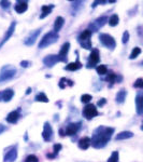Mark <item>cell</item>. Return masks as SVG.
Wrapping results in <instances>:
<instances>
[{"instance_id":"6da1fadb","label":"cell","mask_w":143,"mask_h":162,"mask_svg":"<svg viewBox=\"0 0 143 162\" xmlns=\"http://www.w3.org/2000/svg\"><path fill=\"white\" fill-rule=\"evenodd\" d=\"M114 132L113 128H105V126H99L96 129L93 135V139H90V145L95 148H102L107 145L110 141L112 134Z\"/></svg>"},{"instance_id":"7a4b0ae2","label":"cell","mask_w":143,"mask_h":162,"mask_svg":"<svg viewBox=\"0 0 143 162\" xmlns=\"http://www.w3.org/2000/svg\"><path fill=\"white\" fill-rule=\"evenodd\" d=\"M58 38H59V36H58L57 32H47V34H45L44 36H43V38L41 39V41L39 42V48H40V49H44V48L55 43L56 41L58 40Z\"/></svg>"},{"instance_id":"3957f363","label":"cell","mask_w":143,"mask_h":162,"mask_svg":"<svg viewBox=\"0 0 143 162\" xmlns=\"http://www.w3.org/2000/svg\"><path fill=\"white\" fill-rule=\"evenodd\" d=\"M16 74V68L13 66H6L1 69L0 71V82L3 81H8L12 79Z\"/></svg>"},{"instance_id":"277c9868","label":"cell","mask_w":143,"mask_h":162,"mask_svg":"<svg viewBox=\"0 0 143 162\" xmlns=\"http://www.w3.org/2000/svg\"><path fill=\"white\" fill-rule=\"evenodd\" d=\"M99 40L100 42L105 45V48L110 50H114V48L116 47V42L114 40V38L109 34H100L99 36Z\"/></svg>"},{"instance_id":"5b68a950","label":"cell","mask_w":143,"mask_h":162,"mask_svg":"<svg viewBox=\"0 0 143 162\" xmlns=\"http://www.w3.org/2000/svg\"><path fill=\"white\" fill-rule=\"evenodd\" d=\"M83 115H84V117H85L86 119L90 120V119H93L94 117H96V116H98V110H97V108H96L95 105L87 104L83 109Z\"/></svg>"},{"instance_id":"8992f818","label":"cell","mask_w":143,"mask_h":162,"mask_svg":"<svg viewBox=\"0 0 143 162\" xmlns=\"http://www.w3.org/2000/svg\"><path fill=\"white\" fill-rule=\"evenodd\" d=\"M100 61V54H99V50L98 49H94L92 51L89 55V58H88V63H87V67L90 68V67H95V65H97Z\"/></svg>"},{"instance_id":"52a82bcc","label":"cell","mask_w":143,"mask_h":162,"mask_svg":"<svg viewBox=\"0 0 143 162\" xmlns=\"http://www.w3.org/2000/svg\"><path fill=\"white\" fill-rule=\"evenodd\" d=\"M42 137L45 142H50L53 137V129H52L51 124L49 122H45L44 123V128H43V132H42Z\"/></svg>"},{"instance_id":"ba28073f","label":"cell","mask_w":143,"mask_h":162,"mask_svg":"<svg viewBox=\"0 0 143 162\" xmlns=\"http://www.w3.org/2000/svg\"><path fill=\"white\" fill-rule=\"evenodd\" d=\"M17 158V149L16 146L15 147H11V149L9 151H6V154L4 155L3 162H14Z\"/></svg>"},{"instance_id":"9c48e42d","label":"cell","mask_w":143,"mask_h":162,"mask_svg":"<svg viewBox=\"0 0 143 162\" xmlns=\"http://www.w3.org/2000/svg\"><path fill=\"white\" fill-rule=\"evenodd\" d=\"M69 48H70V43L66 42L62 45V49H60L59 53H58V58H59L60 62H67V55H68V52H69Z\"/></svg>"},{"instance_id":"30bf717a","label":"cell","mask_w":143,"mask_h":162,"mask_svg":"<svg viewBox=\"0 0 143 162\" xmlns=\"http://www.w3.org/2000/svg\"><path fill=\"white\" fill-rule=\"evenodd\" d=\"M15 26H16V22H12V23H11V25H10V27H9V29L6 30V35H4L2 41L0 42V48H1L2 45H3L4 43H6V41H8L9 39L11 38V37H12L13 32H14V30H15Z\"/></svg>"},{"instance_id":"8fae6325","label":"cell","mask_w":143,"mask_h":162,"mask_svg":"<svg viewBox=\"0 0 143 162\" xmlns=\"http://www.w3.org/2000/svg\"><path fill=\"white\" fill-rule=\"evenodd\" d=\"M40 32H41V28L40 29H37L36 32H31V34L24 40V43H25L26 45H32L34 42H36L37 38H38V36L40 35Z\"/></svg>"},{"instance_id":"7c38bea8","label":"cell","mask_w":143,"mask_h":162,"mask_svg":"<svg viewBox=\"0 0 143 162\" xmlns=\"http://www.w3.org/2000/svg\"><path fill=\"white\" fill-rule=\"evenodd\" d=\"M80 129V123H70L67 126L66 130H65V135H69V136H71V135H74L77 134V132L79 131Z\"/></svg>"},{"instance_id":"4fadbf2b","label":"cell","mask_w":143,"mask_h":162,"mask_svg":"<svg viewBox=\"0 0 143 162\" xmlns=\"http://www.w3.org/2000/svg\"><path fill=\"white\" fill-rule=\"evenodd\" d=\"M57 62H60L57 55H47L45 56L44 60H43V63H44L47 67H53Z\"/></svg>"},{"instance_id":"5bb4252c","label":"cell","mask_w":143,"mask_h":162,"mask_svg":"<svg viewBox=\"0 0 143 162\" xmlns=\"http://www.w3.org/2000/svg\"><path fill=\"white\" fill-rule=\"evenodd\" d=\"M18 119H19V109L18 110L11 111L8 115V117L6 118V122H9V123H16Z\"/></svg>"},{"instance_id":"9a60e30c","label":"cell","mask_w":143,"mask_h":162,"mask_svg":"<svg viewBox=\"0 0 143 162\" xmlns=\"http://www.w3.org/2000/svg\"><path fill=\"white\" fill-rule=\"evenodd\" d=\"M82 68V63L80 62L79 58H77V61L73 63H69L68 65H67L66 67H65V69H67V70H70V71H75L77 70V69Z\"/></svg>"},{"instance_id":"2e32d148","label":"cell","mask_w":143,"mask_h":162,"mask_svg":"<svg viewBox=\"0 0 143 162\" xmlns=\"http://www.w3.org/2000/svg\"><path fill=\"white\" fill-rule=\"evenodd\" d=\"M64 24H65L64 17L57 16V17H56V19H55V23H54V30H53V32H57V34H58V32H59V30L62 28Z\"/></svg>"},{"instance_id":"e0dca14e","label":"cell","mask_w":143,"mask_h":162,"mask_svg":"<svg viewBox=\"0 0 143 162\" xmlns=\"http://www.w3.org/2000/svg\"><path fill=\"white\" fill-rule=\"evenodd\" d=\"M15 11H16L17 13H19V14H22V13L26 12V10L28 9V4H27V1H18L17 2V4L15 6Z\"/></svg>"},{"instance_id":"ac0fdd59","label":"cell","mask_w":143,"mask_h":162,"mask_svg":"<svg viewBox=\"0 0 143 162\" xmlns=\"http://www.w3.org/2000/svg\"><path fill=\"white\" fill-rule=\"evenodd\" d=\"M133 136V133L130 132V131H123V132L118 133L116 135L115 139L116 141H122V139H131Z\"/></svg>"},{"instance_id":"d6986e66","label":"cell","mask_w":143,"mask_h":162,"mask_svg":"<svg viewBox=\"0 0 143 162\" xmlns=\"http://www.w3.org/2000/svg\"><path fill=\"white\" fill-rule=\"evenodd\" d=\"M90 36H92V32L89 29L84 30L83 32H81V35L79 36V41L80 43L82 42H86V41H90Z\"/></svg>"},{"instance_id":"ffe728a7","label":"cell","mask_w":143,"mask_h":162,"mask_svg":"<svg viewBox=\"0 0 143 162\" xmlns=\"http://www.w3.org/2000/svg\"><path fill=\"white\" fill-rule=\"evenodd\" d=\"M13 95H14V91L12 89L4 90V91H2V100L3 102H10Z\"/></svg>"},{"instance_id":"44dd1931","label":"cell","mask_w":143,"mask_h":162,"mask_svg":"<svg viewBox=\"0 0 143 162\" xmlns=\"http://www.w3.org/2000/svg\"><path fill=\"white\" fill-rule=\"evenodd\" d=\"M126 95H127V92L126 90L122 89L121 91L117 92V94H116V103L117 104H123V103L125 102V100H126Z\"/></svg>"},{"instance_id":"7402d4cb","label":"cell","mask_w":143,"mask_h":162,"mask_svg":"<svg viewBox=\"0 0 143 162\" xmlns=\"http://www.w3.org/2000/svg\"><path fill=\"white\" fill-rule=\"evenodd\" d=\"M143 98L142 94H138L136 97V104H137V113L138 115H142L143 113Z\"/></svg>"},{"instance_id":"603a6c76","label":"cell","mask_w":143,"mask_h":162,"mask_svg":"<svg viewBox=\"0 0 143 162\" xmlns=\"http://www.w3.org/2000/svg\"><path fill=\"white\" fill-rule=\"evenodd\" d=\"M89 146H90V139L89 137H83V139H81L79 141V147L81 148V149L85 150V149H87Z\"/></svg>"},{"instance_id":"cb8c5ba5","label":"cell","mask_w":143,"mask_h":162,"mask_svg":"<svg viewBox=\"0 0 143 162\" xmlns=\"http://www.w3.org/2000/svg\"><path fill=\"white\" fill-rule=\"evenodd\" d=\"M54 8V6H42L41 10H42V13L40 14V19H44L47 15H50L52 13V9Z\"/></svg>"},{"instance_id":"d4e9b609","label":"cell","mask_w":143,"mask_h":162,"mask_svg":"<svg viewBox=\"0 0 143 162\" xmlns=\"http://www.w3.org/2000/svg\"><path fill=\"white\" fill-rule=\"evenodd\" d=\"M107 21H108L107 16H102V17H100V19H97L96 21H95V23L93 24V26H96V27H95V30H96L97 28H99V27H102Z\"/></svg>"},{"instance_id":"484cf974","label":"cell","mask_w":143,"mask_h":162,"mask_svg":"<svg viewBox=\"0 0 143 162\" xmlns=\"http://www.w3.org/2000/svg\"><path fill=\"white\" fill-rule=\"evenodd\" d=\"M117 79L122 80V77H117V75H116V74L110 71V73L108 74V77H107V79H105V80H107L108 82L114 83V82H116V81H117Z\"/></svg>"},{"instance_id":"4316f807","label":"cell","mask_w":143,"mask_h":162,"mask_svg":"<svg viewBox=\"0 0 143 162\" xmlns=\"http://www.w3.org/2000/svg\"><path fill=\"white\" fill-rule=\"evenodd\" d=\"M96 70H97V74L100 76L102 75H105V74H108V68L105 65H99V66L96 67Z\"/></svg>"},{"instance_id":"83f0119b","label":"cell","mask_w":143,"mask_h":162,"mask_svg":"<svg viewBox=\"0 0 143 162\" xmlns=\"http://www.w3.org/2000/svg\"><path fill=\"white\" fill-rule=\"evenodd\" d=\"M36 100L37 102H43V103H49V98H47V96L45 95L44 93H39V94H37V96H36Z\"/></svg>"},{"instance_id":"f1b7e54d","label":"cell","mask_w":143,"mask_h":162,"mask_svg":"<svg viewBox=\"0 0 143 162\" xmlns=\"http://www.w3.org/2000/svg\"><path fill=\"white\" fill-rule=\"evenodd\" d=\"M118 21H120V19H118L117 14H113L109 19V25L112 26V27H114V26H116L118 24Z\"/></svg>"},{"instance_id":"f546056e","label":"cell","mask_w":143,"mask_h":162,"mask_svg":"<svg viewBox=\"0 0 143 162\" xmlns=\"http://www.w3.org/2000/svg\"><path fill=\"white\" fill-rule=\"evenodd\" d=\"M141 54V49H140L139 47H136L135 49L133 50V52H131V54H130V56H129V58L130 60H133V58H137L138 56Z\"/></svg>"},{"instance_id":"4dcf8cb0","label":"cell","mask_w":143,"mask_h":162,"mask_svg":"<svg viewBox=\"0 0 143 162\" xmlns=\"http://www.w3.org/2000/svg\"><path fill=\"white\" fill-rule=\"evenodd\" d=\"M108 162H118V151H113L109 159Z\"/></svg>"},{"instance_id":"1f68e13d","label":"cell","mask_w":143,"mask_h":162,"mask_svg":"<svg viewBox=\"0 0 143 162\" xmlns=\"http://www.w3.org/2000/svg\"><path fill=\"white\" fill-rule=\"evenodd\" d=\"M25 162H39V159L38 157H36L34 155H29V156L25 159Z\"/></svg>"},{"instance_id":"d6a6232c","label":"cell","mask_w":143,"mask_h":162,"mask_svg":"<svg viewBox=\"0 0 143 162\" xmlns=\"http://www.w3.org/2000/svg\"><path fill=\"white\" fill-rule=\"evenodd\" d=\"M81 100L83 103H89L90 100H92V96H90L89 94H84V95H82Z\"/></svg>"},{"instance_id":"836d02e7","label":"cell","mask_w":143,"mask_h":162,"mask_svg":"<svg viewBox=\"0 0 143 162\" xmlns=\"http://www.w3.org/2000/svg\"><path fill=\"white\" fill-rule=\"evenodd\" d=\"M133 87H139V89H142V87H143V79H142V78H139V79H137V81L135 82V84H133Z\"/></svg>"},{"instance_id":"e575fe53","label":"cell","mask_w":143,"mask_h":162,"mask_svg":"<svg viewBox=\"0 0 143 162\" xmlns=\"http://www.w3.org/2000/svg\"><path fill=\"white\" fill-rule=\"evenodd\" d=\"M62 146L60 145V144H55V145H54V147H53V149H54V155H57L58 152L60 151V150H62Z\"/></svg>"},{"instance_id":"d590c367","label":"cell","mask_w":143,"mask_h":162,"mask_svg":"<svg viewBox=\"0 0 143 162\" xmlns=\"http://www.w3.org/2000/svg\"><path fill=\"white\" fill-rule=\"evenodd\" d=\"M129 40V32H125L124 35H123V43H127Z\"/></svg>"},{"instance_id":"8d00e7d4","label":"cell","mask_w":143,"mask_h":162,"mask_svg":"<svg viewBox=\"0 0 143 162\" xmlns=\"http://www.w3.org/2000/svg\"><path fill=\"white\" fill-rule=\"evenodd\" d=\"M0 4H1V6L4 9H8L9 6H10V2L9 1H1L0 2Z\"/></svg>"},{"instance_id":"74e56055","label":"cell","mask_w":143,"mask_h":162,"mask_svg":"<svg viewBox=\"0 0 143 162\" xmlns=\"http://www.w3.org/2000/svg\"><path fill=\"white\" fill-rule=\"evenodd\" d=\"M30 65V63L28 61H22L21 62V66L22 67H28Z\"/></svg>"},{"instance_id":"f35d334b","label":"cell","mask_w":143,"mask_h":162,"mask_svg":"<svg viewBox=\"0 0 143 162\" xmlns=\"http://www.w3.org/2000/svg\"><path fill=\"white\" fill-rule=\"evenodd\" d=\"M105 102H107V100H105V98H101L100 100H98V103H97V105H98V106H103V105L105 104Z\"/></svg>"},{"instance_id":"ab89813d","label":"cell","mask_w":143,"mask_h":162,"mask_svg":"<svg viewBox=\"0 0 143 162\" xmlns=\"http://www.w3.org/2000/svg\"><path fill=\"white\" fill-rule=\"evenodd\" d=\"M6 128L4 126H2V124H0V134H1L3 131H6Z\"/></svg>"},{"instance_id":"60d3db41","label":"cell","mask_w":143,"mask_h":162,"mask_svg":"<svg viewBox=\"0 0 143 162\" xmlns=\"http://www.w3.org/2000/svg\"><path fill=\"white\" fill-rule=\"evenodd\" d=\"M46 157H47V158H55V155H52V154H47L46 155Z\"/></svg>"},{"instance_id":"b9f144b4","label":"cell","mask_w":143,"mask_h":162,"mask_svg":"<svg viewBox=\"0 0 143 162\" xmlns=\"http://www.w3.org/2000/svg\"><path fill=\"white\" fill-rule=\"evenodd\" d=\"M30 92H31V89H30V87H28V89H27V91H26V94H29Z\"/></svg>"},{"instance_id":"7bdbcfd3","label":"cell","mask_w":143,"mask_h":162,"mask_svg":"<svg viewBox=\"0 0 143 162\" xmlns=\"http://www.w3.org/2000/svg\"><path fill=\"white\" fill-rule=\"evenodd\" d=\"M2 100V92H0V100Z\"/></svg>"}]
</instances>
